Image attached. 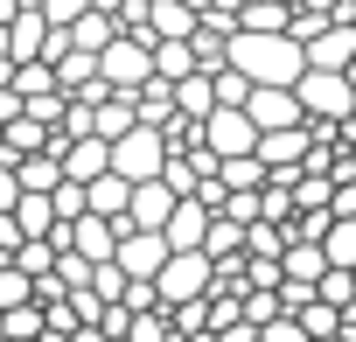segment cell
<instances>
[{
  "label": "cell",
  "instance_id": "cell-25",
  "mask_svg": "<svg viewBox=\"0 0 356 342\" xmlns=\"http://www.w3.org/2000/svg\"><path fill=\"white\" fill-rule=\"evenodd\" d=\"M126 342H168V314L154 307V314H133L126 321Z\"/></svg>",
  "mask_w": 356,
  "mask_h": 342
},
{
  "label": "cell",
  "instance_id": "cell-3",
  "mask_svg": "<svg viewBox=\"0 0 356 342\" xmlns=\"http://www.w3.org/2000/svg\"><path fill=\"white\" fill-rule=\"evenodd\" d=\"M210 286H217V266L203 252H168V266L154 279V300L161 307H189V300H210Z\"/></svg>",
  "mask_w": 356,
  "mask_h": 342
},
{
  "label": "cell",
  "instance_id": "cell-4",
  "mask_svg": "<svg viewBox=\"0 0 356 342\" xmlns=\"http://www.w3.org/2000/svg\"><path fill=\"white\" fill-rule=\"evenodd\" d=\"M161 168H168V140L154 126H133L119 147H112V175L119 182H161Z\"/></svg>",
  "mask_w": 356,
  "mask_h": 342
},
{
  "label": "cell",
  "instance_id": "cell-28",
  "mask_svg": "<svg viewBox=\"0 0 356 342\" xmlns=\"http://www.w3.org/2000/svg\"><path fill=\"white\" fill-rule=\"evenodd\" d=\"M126 314H154L161 300H154V286H140V279H126V300H119Z\"/></svg>",
  "mask_w": 356,
  "mask_h": 342
},
{
  "label": "cell",
  "instance_id": "cell-32",
  "mask_svg": "<svg viewBox=\"0 0 356 342\" xmlns=\"http://www.w3.org/2000/svg\"><path fill=\"white\" fill-rule=\"evenodd\" d=\"M70 342H105V335H98V328H77V335H70Z\"/></svg>",
  "mask_w": 356,
  "mask_h": 342
},
{
  "label": "cell",
  "instance_id": "cell-9",
  "mask_svg": "<svg viewBox=\"0 0 356 342\" xmlns=\"http://www.w3.org/2000/svg\"><path fill=\"white\" fill-rule=\"evenodd\" d=\"M168 217H175V196H168V182H133V196H126V224L133 231H168Z\"/></svg>",
  "mask_w": 356,
  "mask_h": 342
},
{
  "label": "cell",
  "instance_id": "cell-2",
  "mask_svg": "<svg viewBox=\"0 0 356 342\" xmlns=\"http://www.w3.org/2000/svg\"><path fill=\"white\" fill-rule=\"evenodd\" d=\"M98 77L112 84V98H133L154 84V42L147 35H112V49L98 56Z\"/></svg>",
  "mask_w": 356,
  "mask_h": 342
},
{
  "label": "cell",
  "instance_id": "cell-23",
  "mask_svg": "<svg viewBox=\"0 0 356 342\" xmlns=\"http://www.w3.org/2000/svg\"><path fill=\"white\" fill-rule=\"evenodd\" d=\"M280 252H286V238H280L273 224H252V231H245V259H280Z\"/></svg>",
  "mask_w": 356,
  "mask_h": 342
},
{
  "label": "cell",
  "instance_id": "cell-29",
  "mask_svg": "<svg viewBox=\"0 0 356 342\" xmlns=\"http://www.w3.org/2000/svg\"><path fill=\"white\" fill-rule=\"evenodd\" d=\"M259 342H307V335H300V321H286V314H280V321H266V328H259Z\"/></svg>",
  "mask_w": 356,
  "mask_h": 342
},
{
  "label": "cell",
  "instance_id": "cell-31",
  "mask_svg": "<svg viewBox=\"0 0 356 342\" xmlns=\"http://www.w3.org/2000/svg\"><path fill=\"white\" fill-rule=\"evenodd\" d=\"M15 15H22V8H15V0H0V28H8V22H15Z\"/></svg>",
  "mask_w": 356,
  "mask_h": 342
},
{
  "label": "cell",
  "instance_id": "cell-14",
  "mask_svg": "<svg viewBox=\"0 0 356 342\" xmlns=\"http://www.w3.org/2000/svg\"><path fill=\"white\" fill-rule=\"evenodd\" d=\"M321 272H328V259H321V245H286L280 252V286H321Z\"/></svg>",
  "mask_w": 356,
  "mask_h": 342
},
{
  "label": "cell",
  "instance_id": "cell-18",
  "mask_svg": "<svg viewBox=\"0 0 356 342\" xmlns=\"http://www.w3.org/2000/svg\"><path fill=\"white\" fill-rule=\"evenodd\" d=\"M286 8H273V0H245L238 8V35H286Z\"/></svg>",
  "mask_w": 356,
  "mask_h": 342
},
{
  "label": "cell",
  "instance_id": "cell-19",
  "mask_svg": "<svg viewBox=\"0 0 356 342\" xmlns=\"http://www.w3.org/2000/svg\"><path fill=\"white\" fill-rule=\"evenodd\" d=\"M321 259H328V272H356V224H328Z\"/></svg>",
  "mask_w": 356,
  "mask_h": 342
},
{
  "label": "cell",
  "instance_id": "cell-26",
  "mask_svg": "<svg viewBox=\"0 0 356 342\" xmlns=\"http://www.w3.org/2000/svg\"><path fill=\"white\" fill-rule=\"evenodd\" d=\"M91 15V0H42V22L49 28H70V22H84Z\"/></svg>",
  "mask_w": 356,
  "mask_h": 342
},
{
  "label": "cell",
  "instance_id": "cell-17",
  "mask_svg": "<svg viewBox=\"0 0 356 342\" xmlns=\"http://www.w3.org/2000/svg\"><path fill=\"white\" fill-rule=\"evenodd\" d=\"M56 182H63V168H56V154H35V161H15V189H22V196H56Z\"/></svg>",
  "mask_w": 356,
  "mask_h": 342
},
{
  "label": "cell",
  "instance_id": "cell-8",
  "mask_svg": "<svg viewBox=\"0 0 356 342\" xmlns=\"http://www.w3.org/2000/svg\"><path fill=\"white\" fill-rule=\"evenodd\" d=\"M56 154V168H63V182H77V189H91L98 175H112V147L105 140H77V147H49Z\"/></svg>",
  "mask_w": 356,
  "mask_h": 342
},
{
  "label": "cell",
  "instance_id": "cell-11",
  "mask_svg": "<svg viewBox=\"0 0 356 342\" xmlns=\"http://www.w3.org/2000/svg\"><path fill=\"white\" fill-rule=\"evenodd\" d=\"M42 42H49L42 15H15L8 28H0V56H8V63H42Z\"/></svg>",
  "mask_w": 356,
  "mask_h": 342
},
{
  "label": "cell",
  "instance_id": "cell-22",
  "mask_svg": "<svg viewBox=\"0 0 356 342\" xmlns=\"http://www.w3.org/2000/svg\"><path fill=\"white\" fill-rule=\"evenodd\" d=\"M91 300H105V307H119L126 300V272L119 266H91V286H84Z\"/></svg>",
  "mask_w": 356,
  "mask_h": 342
},
{
  "label": "cell",
  "instance_id": "cell-21",
  "mask_svg": "<svg viewBox=\"0 0 356 342\" xmlns=\"http://www.w3.org/2000/svg\"><path fill=\"white\" fill-rule=\"evenodd\" d=\"M15 272H29V279H49V272H56V245H49V238H29V245L15 252Z\"/></svg>",
  "mask_w": 356,
  "mask_h": 342
},
{
  "label": "cell",
  "instance_id": "cell-10",
  "mask_svg": "<svg viewBox=\"0 0 356 342\" xmlns=\"http://www.w3.org/2000/svg\"><path fill=\"white\" fill-rule=\"evenodd\" d=\"M245 119H252L259 133H293V126H307L300 105H293V91H252V98H245Z\"/></svg>",
  "mask_w": 356,
  "mask_h": 342
},
{
  "label": "cell",
  "instance_id": "cell-30",
  "mask_svg": "<svg viewBox=\"0 0 356 342\" xmlns=\"http://www.w3.org/2000/svg\"><path fill=\"white\" fill-rule=\"evenodd\" d=\"M15 119H22V98H15V91H0V133H8Z\"/></svg>",
  "mask_w": 356,
  "mask_h": 342
},
{
  "label": "cell",
  "instance_id": "cell-12",
  "mask_svg": "<svg viewBox=\"0 0 356 342\" xmlns=\"http://www.w3.org/2000/svg\"><path fill=\"white\" fill-rule=\"evenodd\" d=\"M203 238H210V210L189 196V203H175V217H168V231H161V245L168 252H203Z\"/></svg>",
  "mask_w": 356,
  "mask_h": 342
},
{
  "label": "cell",
  "instance_id": "cell-34",
  "mask_svg": "<svg viewBox=\"0 0 356 342\" xmlns=\"http://www.w3.org/2000/svg\"><path fill=\"white\" fill-rule=\"evenodd\" d=\"M328 342H349V335H328Z\"/></svg>",
  "mask_w": 356,
  "mask_h": 342
},
{
  "label": "cell",
  "instance_id": "cell-33",
  "mask_svg": "<svg viewBox=\"0 0 356 342\" xmlns=\"http://www.w3.org/2000/svg\"><path fill=\"white\" fill-rule=\"evenodd\" d=\"M335 8H356V0H335Z\"/></svg>",
  "mask_w": 356,
  "mask_h": 342
},
{
  "label": "cell",
  "instance_id": "cell-16",
  "mask_svg": "<svg viewBox=\"0 0 356 342\" xmlns=\"http://www.w3.org/2000/svg\"><path fill=\"white\" fill-rule=\"evenodd\" d=\"M140 126V112H133V98H105L98 112H91V140H105V147H119L126 133Z\"/></svg>",
  "mask_w": 356,
  "mask_h": 342
},
{
  "label": "cell",
  "instance_id": "cell-24",
  "mask_svg": "<svg viewBox=\"0 0 356 342\" xmlns=\"http://www.w3.org/2000/svg\"><path fill=\"white\" fill-rule=\"evenodd\" d=\"M245 286L252 293H280V259H245Z\"/></svg>",
  "mask_w": 356,
  "mask_h": 342
},
{
  "label": "cell",
  "instance_id": "cell-6",
  "mask_svg": "<svg viewBox=\"0 0 356 342\" xmlns=\"http://www.w3.org/2000/svg\"><path fill=\"white\" fill-rule=\"evenodd\" d=\"M49 245H56V252H77L84 266H112V252H119V224H105V217H77V224H63Z\"/></svg>",
  "mask_w": 356,
  "mask_h": 342
},
{
  "label": "cell",
  "instance_id": "cell-35",
  "mask_svg": "<svg viewBox=\"0 0 356 342\" xmlns=\"http://www.w3.org/2000/svg\"><path fill=\"white\" fill-rule=\"evenodd\" d=\"M349 286H356V272H349Z\"/></svg>",
  "mask_w": 356,
  "mask_h": 342
},
{
  "label": "cell",
  "instance_id": "cell-13",
  "mask_svg": "<svg viewBox=\"0 0 356 342\" xmlns=\"http://www.w3.org/2000/svg\"><path fill=\"white\" fill-rule=\"evenodd\" d=\"M349 63H356V35H349L342 22H335V28H321V35L307 42V70H335V77H342Z\"/></svg>",
  "mask_w": 356,
  "mask_h": 342
},
{
  "label": "cell",
  "instance_id": "cell-1",
  "mask_svg": "<svg viewBox=\"0 0 356 342\" xmlns=\"http://www.w3.org/2000/svg\"><path fill=\"white\" fill-rule=\"evenodd\" d=\"M224 70H238L252 91H293L307 77V49L293 35H231Z\"/></svg>",
  "mask_w": 356,
  "mask_h": 342
},
{
  "label": "cell",
  "instance_id": "cell-5",
  "mask_svg": "<svg viewBox=\"0 0 356 342\" xmlns=\"http://www.w3.org/2000/svg\"><path fill=\"white\" fill-rule=\"evenodd\" d=\"M203 147L217 154V168H224V161H252V154H259V126H252L245 112H210V119H203Z\"/></svg>",
  "mask_w": 356,
  "mask_h": 342
},
{
  "label": "cell",
  "instance_id": "cell-15",
  "mask_svg": "<svg viewBox=\"0 0 356 342\" xmlns=\"http://www.w3.org/2000/svg\"><path fill=\"white\" fill-rule=\"evenodd\" d=\"M126 196H133V182H119V175H98V182L84 189V217H105V224H126Z\"/></svg>",
  "mask_w": 356,
  "mask_h": 342
},
{
  "label": "cell",
  "instance_id": "cell-7",
  "mask_svg": "<svg viewBox=\"0 0 356 342\" xmlns=\"http://www.w3.org/2000/svg\"><path fill=\"white\" fill-rule=\"evenodd\" d=\"M112 266H119L126 279L154 286V279H161V266H168V245H161L154 231H133V224H119V252H112Z\"/></svg>",
  "mask_w": 356,
  "mask_h": 342
},
{
  "label": "cell",
  "instance_id": "cell-20",
  "mask_svg": "<svg viewBox=\"0 0 356 342\" xmlns=\"http://www.w3.org/2000/svg\"><path fill=\"white\" fill-rule=\"evenodd\" d=\"M56 91V70L49 63H15V98L29 105V98H49Z\"/></svg>",
  "mask_w": 356,
  "mask_h": 342
},
{
  "label": "cell",
  "instance_id": "cell-27",
  "mask_svg": "<svg viewBox=\"0 0 356 342\" xmlns=\"http://www.w3.org/2000/svg\"><path fill=\"white\" fill-rule=\"evenodd\" d=\"M280 321V293H245V328H266Z\"/></svg>",
  "mask_w": 356,
  "mask_h": 342
}]
</instances>
